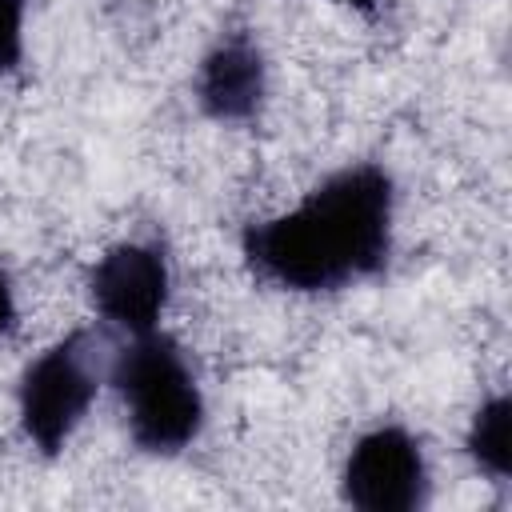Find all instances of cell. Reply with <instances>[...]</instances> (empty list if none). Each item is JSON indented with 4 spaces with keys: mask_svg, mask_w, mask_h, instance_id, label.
Returning a JSON list of instances; mask_svg holds the SVG:
<instances>
[{
    "mask_svg": "<svg viewBox=\"0 0 512 512\" xmlns=\"http://www.w3.org/2000/svg\"><path fill=\"white\" fill-rule=\"evenodd\" d=\"M396 192L380 164H348L320 180L296 208L248 224V268L284 292H336L376 276L392 252Z\"/></svg>",
    "mask_w": 512,
    "mask_h": 512,
    "instance_id": "cell-1",
    "label": "cell"
},
{
    "mask_svg": "<svg viewBox=\"0 0 512 512\" xmlns=\"http://www.w3.org/2000/svg\"><path fill=\"white\" fill-rule=\"evenodd\" d=\"M108 380L120 392L128 436L136 448L152 456L184 452L204 428V396L200 384L172 336L160 328L128 336L116 352Z\"/></svg>",
    "mask_w": 512,
    "mask_h": 512,
    "instance_id": "cell-2",
    "label": "cell"
},
{
    "mask_svg": "<svg viewBox=\"0 0 512 512\" xmlns=\"http://www.w3.org/2000/svg\"><path fill=\"white\" fill-rule=\"evenodd\" d=\"M92 348L96 344L88 332H72L48 352H40L20 376V392H16L20 432L44 456H56L72 440V432L80 428V420L96 400L100 368Z\"/></svg>",
    "mask_w": 512,
    "mask_h": 512,
    "instance_id": "cell-3",
    "label": "cell"
},
{
    "mask_svg": "<svg viewBox=\"0 0 512 512\" xmlns=\"http://www.w3.org/2000/svg\"><path fill=\"white\" fill-rule=\"evenodd\" d=\"M340 492L360 512H416L428 500V464L420 440L400 424L364 432L340 472Z\"/></svg>",
    "mask_w": 512,
    "mask_h": 512,
    "instance_id": "cell-4",
    "label": "cell"
},
{
    "mask_svg": "<svg viewBox=\"0 0 512 512\" xmlns=\"http://www.w3.org/2000/svg\"><path fill=\"white\" fill-rule=\"evenodd\" d=\"M168 288H172L168 260L148 240H124L108 248L88 276L96 312L128 336L160 328V316L168 308Z\"/></svg>",
    "mask_w": 512,
    "mask_h": 512,
    "instance_id": "cell-5",
    "label": "cell"
},
{
    "mask_svg": "<svg viewBox=\"0 0 512 512\" xmlns=\"http://www.w3.org/2000/svg\"><path fill=\"white\" fill-rule=\"evenodd\" d=\"M268 96V64L252 36L232 32L208 48L196 68V104L220 124H244Z\"/></svg>",
    "mask_w": 512,
    "mask_h": 512,
    "instance_id": "cell-6",
    "label": "cell"
},
{
    "mask_svg": "<svg viewBox=\"0 0 512 512\" xmlns=\"http://www.w3.org/2000/svg\"><path fill=\"white\" fill-rule=\"evenodd\" d=\"M508 424H512V404L504 392H496L492 400H484L468 424V456L476 460V468L492 480H508L512 472V448H508Z\"/></svg>",
    "mask_w": 512,
    "mask_h": 512,
    "instance_id": "cell-7",
    "label": "cell"
},
{
    "mask_svg": "<svg viewBox=\"0 0 512 512\" xmlns=\"http://www.w3.org/2000/svg\"><path fill=\"white\" fill-rule=\"evenodd\" d=\"M24 60V0H0V76Z\"/></svg>",
    "mask_w": 512,
    "mask_h": 512,
    "instance_id": "cell-8",
    "label": "cell"
},
{
    "mask_svg": "<svg viewBox=\"0 0 512 512\" xmlns=\"http://www.w3.org/2000/svg\"><path fill=\"white\" fill-rule=\"evenodd\" d=\"M12 324H16V292H12L8 272L0 268V336H4Z\"/></svg>",
    "mask_w": 512,
    "mask_h": 512,
    "instance_id": "cell-9",
    "label": "cell"
},
{
    "mask_svg": "<svg viewBox=\"0 0 512 512\" xmlns=\"http://www.w3.org/2000/svg\"><path fill=\"white\" fill-rule=\"evenodd\" d=\"M340 4H348V8H364V12L376 8V0H340Z\"/></svg>",
    "mask_w": 512,
    "mask_h": 512,
    "instance_id": "cell-10",
    "label": "cell"
}]
</instances>
